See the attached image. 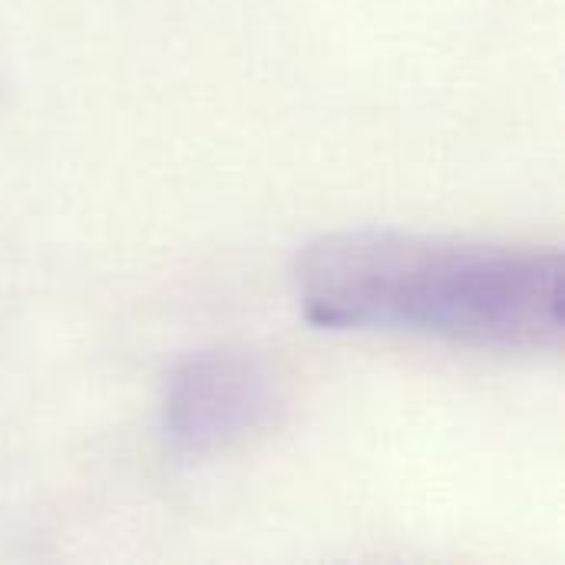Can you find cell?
I'll list each match as a JSON object with an SVG mask.
<instances>
[{
	"label": "cell",
	"mask_w": 565,
	"mask_h": 565,
	"mask_svg": "<svg viewBox=\"0 0 565 565\" xmlns=\"http://www.w3.org/2000/svg\"><path fill=\"white\" fill-rule=\"evenodd\" d=\"M291 288L324 331H384L493 354L563 344V255L404 232H341L311 242Z\"/></svg>",
	"instance_id": "1"
},
{
	"label": "cell",
	"mask_w": 565,
	"mask_h": 565,
	"mask_svg": "<svg viewBox=\"0 0 565 565\" xmlns=\"http://www.w3.org/2000/svg\"><path fill=\"white\" fill-rule=\"evenodd\" d=\"M281 411L275 374L242 351L182 361L162 394V430L179 457H215L265 434Z\"/></svg>",
	"instance_id": "2"
}]
</instances>
